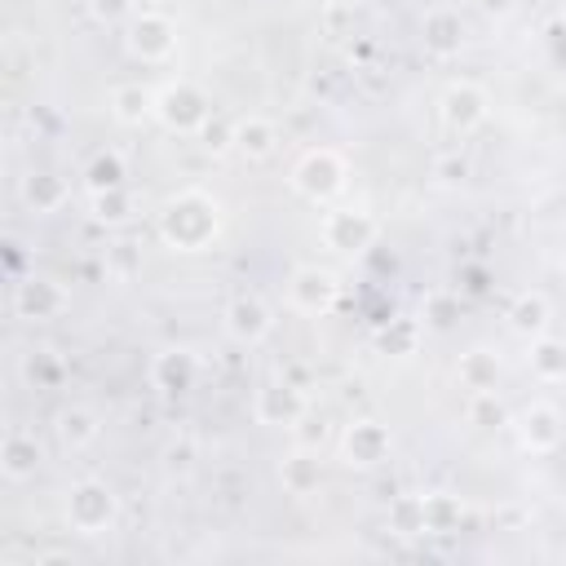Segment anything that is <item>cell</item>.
<instances>
[{
  "mask_svg": "<svg viewBox=\"0 0 566 566\" xmlns=\"http://www.w3.org/2000/svg\"><path fill=\"white\" fill-rule=\"evenodd\" d=\"M270 327H274V318H270V305H265L261 296L239 292V296L226 305V332H230L239 345H256V340H265Z\"/></svg>",
  "mask_w": 566,
  "mask_h": 566,
  "instance_id": "4fadbf2b",
  "label": "cell"
},
{
  "mask_svg": "<svg viewBox=\"0 0 566 566\" xmlns=\"http://www.w3.org/2000/svg\"><path fill=\"white\" fill-rule=\"evenodd\" d=\"M66 305H71V292L57 279H44V274H31V279H22L13 287V314L18 318H31V323L57 318Z\"/></svg>",
  "mask_w": 566,
  "mask_h": 566,
  "instance_id": "ba28073f",
  "label": "cell"
},
{
  "mask_svg": "<svg viewBox=\"0 0 566 566\" xmlns=\"http://www.w3.org/2000/svg\"><path fill=\"white\" fill-rule=\"evenodd\" d=\"M420 35L433 57H455L464 49V18L455 9H429L420 22Z\"/></svg>",
  "mask_w": 566,
  "mask_h": 566,
  "instance_id": "9a60e30c",
  "label": "cell"
},
{
  "mask_svg": "<svg viewBox=\"0 0 566 566\" xmlns=\"http://www.w3.org/2000/svg\"><path fill=\"white\" fill-rule=\"evenodd\" d=\"M279 482H283V491H287V495H314V491L323 486L318 451L301 442L292 455H283V464H279Z\"/></svg>",
  "mask_w": 566,
  "mask_h": 566,
  "instance_id": "2e32d148",
  "label": "cell"
},
{
  "mask_svg": "<svg viewBox=\"0 0 566 566\" xmlns=\"http://www.w3.org/2000/svg\"><path fill=\"white\" fill-rule=\"evenodd\" d=\"M217 230H221V208H217V199L203 195V190H181V195H172V199L164 203V212H159V239H164L168 248H177V252H199V248H208V243L217 239Z\"/></svg>",
  "mask_w": 566,
  "mask_h": 566,
  "instance_id": "6da1fadb",
  "label": "cell"
},
{
  "mask_svg": "<svg viewBox=\"0 0 566 566\" xmlns=\"http://www.w3.org/2000/svg\"><path fill=\"white\" fill-rule=\"evenodd\" d=\"M155 115L172 133H199L212 119V106H208L203 88H195L190 80H177V84H168V88L155 93Z\"/></svg>",
  "mask_w": 566,
  "mask_h": 566,
  "instance_id": "277c9868",
  "label": "cell"
},
{
  "mask_svg": "<svg viewBox=\"0 0 566 566\" xmlns=\"http://www.w3.org/2000/svg\"><path fill=\"white\" fill-rule=\"evenodd\" d=\"M394 522H398V531H407V535L424 531V495H402V500L394 504Z\"/></svg>",
  "mask_w": 566,
  "mask_h": 566,
  "instance_id": "f546056e",
  "label": "cell"
},
{
  "mask_svg": "<svg viewBox=\"0 0 566 566\" xmlns=\"http://www.w3.org/2000/svg\"><path fill=\"white\" fill-rule=\"evenodd\" d=\"M115 517H119V500H115V491L106 482L84 478V482L71 486V495H66V522L80 535H102V531L115 526Z\"/></svg>",
  "mask_w": 566,
  "mask_h": 566,
  "instance_id": "7a4b0ae2",
  "label": "cell"
},
{
  "mask_svg": "<svg viewBox=\"0 0 566 566\" xmlns=\"http://www.w3.org/2000/svg\"><path fill=\"white\" fill-rule=\"evenodd\" d=\"M438 177H442V181H464V177H469V159L442 155V159H438Z\"/></svg>",
  "mask_w": 566,
  "mask_h": 566,
  "instance_id": "836d02e7",
  "label": "cell"
},
{
  "mask_svg": "<svg viewBox=\"0 0 566 566\" xmlns=\"http://www.w3.org/2000/svg\"><path fill=\"white\" fill-rule=\"evenodd\" d=\"M318 234H323V243L332 252H363V248L376 243L380 226H376V217L367 208H332V212H323Z\"/></svg>",
  "mask_w": 566,
  "mask_h": 566,
  "instance_id": "5b68a950",
  "label": "cell"
},
{
  "mask_svg": "<svg viewBox=\"0 0 566 566\" xmlns=\"http://www.w3.org/2000/svg\"><path fill=\"white\" fill-rule=\"evenodd\" d=\"M389 447H394V438H389V429H385L380 420H354V424L345 429V438H340L345 464H354V469H376V464H385V460H389Z\"/></svg>",
  "mask_w": 566,
  "mask_h": 566,
  "instance_id": "30bf717a",
  "label": "cell"
},
{
  "mask_svg": "<svg viewBox=\"0 0 566 566\" xmlns=\"http://www.w3.org/2000/svg\"><path fill=\"white\" fill-rule=\"evenodd\" d=\"M111 115H115L119 124H146V119L155 115V93L142 88V84H119V88L111 93Z\"/></svg>",
  "mask_w": 566,
  "mask_h": 566,
  "instance_id": "7402d4cb",
  "label": "cell"
},
{
  "mask_svg": "<svg viewBox=\"0 0 566 566\" xmlns=\"http://www.w3.org/2000/svg\"><path fill=\"white\" fill-rule=\"evenodd\" d=\"M345 177H349V172H345V159H340L332 146L305 150V155L296 159V168H292V186H296L305 199H314V203L340 195V190H345Z\"/></svg>",
  "mask_w": 566,
  "mask_h": 566,
  "instance_id": "3957f363",
  "label": "cell"
},
{
  "mask_svg": "<svg viewBox=\"0 0 566 566\" xmlns=\"http://www.w3.org/2000/svg\"><path fill=\"white\" fill-rule=\"evenodd\" d=\"M455 314H460V301L451 292H429V301H424V323L429 327H451Z\"/></svg>",
  "mask_w": 566,
  "mask_h": 566,
  "instance_id": "f1b7e54d",
  "label": "cell"
},
{
  "mask_svg": "<svg viewBox=\"0 0 566 566\" xmlns=\"http://www.w3.org/2000/svg\"><path fill=\"white\" fill-rule=\"evenodd\" d=\"M287 296H292V305H296L301 314L318 318V314H327V310L340 301V279H336L332 270L301 265V270L292 274V283H287Z\"/></svg>",
  "mask_w": 566,
  "mask_h": 566,
  "instance_id": "52a82bcc",
  "label": "cell"
},
{
  "mask_svg": "<svg viewBox=\"0 0 566 566\" xmlns=\"http://www.w3.org/2000/svg\"><path fill=\"white\" fill-rule=\"evenodd\" d=\"M234 150L248 159H270L279 150V124L265 115H248L234 124Z\"/></svg>",
  "mask_w": 566,
  "mask_h": 566,
  "instance_id": "ac0fdd59",
  "label": "cell"
},
{
  "mask_svg": "<svg viewBox=\"0 0 566 566\" xmlns=\"http://www.w3.org/2000/svg\"><path fill=\"white\" fill-rule=\"evenodd\" d=\"M195 4H203V0H195Z\"/></svg>",
  "mask_w": 566,
  "mask_h": 566,
  "instance_id": "8d00e7d4",
  "label": "cell"
},
{
  "mask_svg": "<svg viewBox=\"0 0 566 566\" xmlns=\"http://www.w3.org/2000/svg\"><path fill=\"white\" fill-rule=\"evenodd\" d=\"M548 318H553V305H548V296L544 292H522L513 305H509V327L517 332V336H544L548 332Z\"/></svg>",
  "mask_w": 566,
  "mask_h": 566,
  "instance_id": "d6986e66",
  "label": "cell"
},
{
  "mask_svg": "<svg viewBox=\"0 0 566 566\" xmlns=\"http://www.w3.org/2000/svg\"><path fill=\"white\" fill-rule=\"evenodd\" d=\"M442 124L451 128V133H473L482 119H486V93L473 84V80H460V84H451L447 93H442Z\"/></svg>",
  "mask_w": 566,
  "mask_h": 566,
  "instance_id": "7c38bea8",
  "label": "cell"
},
{
  "mask_svg": "<svg viewBox=\"0 0 566 566\" xmlns=\"http://www.w3.org/2000/svg\"><path fill=\"white\" fill-rule=\"evenodd\" d=\"M66 181L57 177V172H31L27 181H22V203L31 208V212H40V217H49V212H57L62 203H66Z\"/></svg>",
  "mask_w": 566,
  "mask_h": 566,
  "instance_id": "ffe728a7",
  "label": "cell"
},
{
  "mask_svg": "<svg viewBox=\"0 0 566 566\" xmlns=\"http://www.w3.org/2000/svg\"><path fill=\"white\" fill-rule=\"evenodd\" d=\"M562 438H566V420H562V411L553 402H531L517 416V442H522V451L548 455V451L562 447Z\"/></svg>",
  "mask_w": 566,
  "mask_h": 566,
  "instance_id": "9c48e42d",
  "label": "cell"
},
{
  "mask_svg": "<svg viewBox=\"0 0 566 566\" xmlns=\"http://www.w3.org/2000/svg\"><path fill=\"white\" fill-rule=\"evenodd\" d=\"M460 385L469 389V394H478V389H495V380H500V358L491 354V349H482V345H473L469 354H460Z\"/></svg>",
  "mask_w": 566,
  "mask_h": 566,
  "instance_id": "44dd1931",
  "label": "cell"
},
{
  "mask_svg": "<svg viewBox=\"0 0 566 566\" xmlns=\"http://www.w3.org/2000/svg\"><path fill=\"white\" fill-rule=\"evenodd\" d=\"M57 438H62V447H71V451L88 447V442L97 438V416H93L88 407H62V411H57Z\"/></svg>",
  "mask_w": 566,
  "mask_h": 566,
  "instance_id": "cb8c5ba5",
  "label": "cell"
},
{
  "mask_svg": "<svg viewBox=\"0 0 566 566\" xmlns=\"http://www.w3.org/2000/svg\"><path fill=\"white\" fill-rule=\"evenodd\" d=\"M464 416H469V424H478V429H500V424H509V411H504V402L495 398V389L469 394Z\"/></svg>",
  "mask_w": 566,
  "mask_h": 566,
  "instance_id": "484cf974",
  "label": "cell"
},
{
  "mask_svg": "<svg viewBox=\"0 0 566 566\" xmlns=\"http://www.w3.org/2000/svg\"><path fill=\"white\" fill-rule=\"evenodd\" d=\"M531 371H535L539 380H562V376H566V345L553 340L548 332L535 336V340H531Z\"/></svg>",
  "mask_w": 566,
  "mask_h": 566,
  "instance_id": "d4e9b609",
  "label": "cell"
},
{
  "mask_svg": "<svg viewBox=\"0 0 566 566\" xmlns=\"http://www.w3.org/2000/svg\"><path fill=\"white\" fill-rule=\"evenodd\" d=\"M128 212H133V195L119 186V190H102V195H93V217L97 221H106V226H119V221H128Z\"/></svg>",
  "mask_w": 566,
  "mask_h": 566,
  "instance_id": "83f0119b",
  "label": "cell"
},
{
  "mask_svg": "<svg viewBox=\"0 0 566 566\" xmlns=\"http://www.w3.org/2000/svg\"><path fill=\"white\" fill-rule=\"evenodd\" d=\"M88 13L97 22H119L124 13H133V0H88Z\"/></svg>",
  "mask_w": 566,
  "mask_h": 566,
  "instance_id": "d6a6232c",
  "label": "cell"
},
{
  "mask_svg": "<svg viewBox=\"0 0 566 566\" xmlns=\"http://www.w3.org/2000/svg\"><path fill=\"white\" fill-rule=\"evenodd\" d=\"M111 274L115 279H128L133 270H137V252H133V243H111Z\"/></svg>",
  "mask_w": 566,
  "mask_h": 566,
  "instance_id": "1f68e13d",
  "label": "cell"
},
{
  "mask_svg": "<svg viewBox=\"0 0 566 566\" xmlns=\"http://www.w3.org/2000/svg\"><path fill=\"white\" fill-rule=\"evenodd\" d=\"M252 411H256L261 424H301L305 411H310V402H305V394L292 380H270V385L256 389Z\"/></svg>",
  "mask_w": 566,
  "mask_h": 566,
  "instance_id": "8fae6325",
  "label": "cell"
},
{
  "mask_svg": "<svg viewBox=\"0 0 566 566\" xmlns=\"http://www.w3.org/2000/svg\"><path fill=\"white\" fill-rule=\"evenodd\" d=\"M35 464H40V442H35V433L9 429L4 442H0V473H4L9 482H27V478L35 473Z\"/></svg>",
  "mask_w": 566,
  "mask_h": 566,
  "instance_id": "e0dca14e",
  "label": "cell"
},
{
  "mask_svg": "<svg viewBox=\"0 0 566 566\" xmlns=\"http://www.w3.org/2000/svg\"><path fill=\"white\" fill-rule=\"evenodd\" d=\"M460 517H464L460 500H451V495H424V531H438V535L460 531Z\"/></svg>",
  "mask_w": 566,
  "mask_h": 566,
  "instance_id": "4316f807",
  "label": "cell"
},
{
  "mask_svg": "<svg viewBox=\"0 0 566 566\" xmlns=\"http://www.w3.org/2000/svg\"><path fill=\"white\" fill-rule=\"evenodd\" d=\"M562 270H566V256H562Z\"/></svg>",
  "mask_w": 566,
  "mask_h": 566,
  "instance_id": "d590c367",
  "label": "cell"
},
{
  "mask_svg": "<svg viewBox=\"0 0 566 566\" xmlns=\"http://www.w3.org/2000/svg\"><path fill=\"white\" fill-rule=\"evenodd\" d=\"M199 142H203V150H212V155H221V150H230L234 146V124H226V119H208L203 128H199Z\"/></svg>",
  "mask_w": 566,
  "mask_h": 566,
  "instance_id": "4dcf8cb0",
  "label": "cell"
},
{
  "mask_svg": "<svg viewBox=\"0 0 566 566\" xmlns=\"http://www.w3.org/2000/svg\"><path fill=\"white\" fill-rule=\"evenodd\" d=\"M172 49H177V27H172L168 13L142 9V13L128 22V53H133V57H142V62H164Z\"/></svg>",
  "mask_w": 566,
  "mask_h": 566,
  "instance_id": "8992f818",
  "label": "cell"
},
{
  "mask_svg": "<svg viewBox=\"0 0 566 566\" xmlns=\"http://www.w3.org/2000/svg\"><path fill=\"white\" fill-rule=\"evenodd\" d=\"M124 177H128V168H124V155H119V150H97V155L84 164V186H88V195L119 190Z\"/></svg>",
  "mask_w": 566,
  "mask_h": 566,
  "instance_id": "603a6c76",
  "label": "cell"
},
{
  "mask_svg": "<svg viewBox=\"0 0 566 566\" xmlns=\"http://www.w3.org/2000/svg\"><path fill=\"white\" fill-rule=\"evenodd\" d=\"M195 380H199V358L190 349H164V354H155V363H150V385L155 389L186 394V389H195Z\"/></svg>",
  "mask_w": 566,
  "mask_h": 566,
  "instance_id": "5bb4252c",
  "label": "cell"
},
{
  "mask_svg": "<svg viewBox=\"0 0 566 566\" xmlns=\"http://www.w3.org/2000/svg\"><path fill=\"white\" fill-rule=\"evenodd\" d=\"M190 455H195V442H190V438H181V442H168V451H164L168 469H186V464H190Z\"/></svg>",
  "mask_w": 566,
  "mask_h": 566,
  "instance_id": "e575fe53",
  "label": "cell"
}]
</instances>
